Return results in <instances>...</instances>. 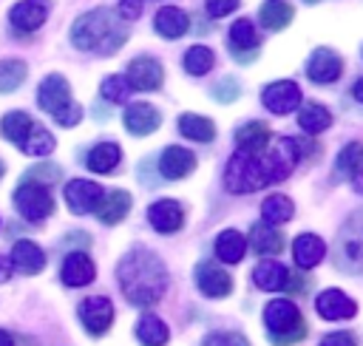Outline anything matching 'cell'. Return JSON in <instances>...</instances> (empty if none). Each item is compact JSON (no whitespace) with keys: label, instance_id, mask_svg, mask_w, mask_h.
Wrapping results in <instances>:
<instances>
[{"label":"cell","instance_id":"cell-1","mask_svg":"<svg viewBox=\"0 0 363 346\" xmlns=\"http://www.w3.org/2000/svg\"><path fill=\"white\" fill-rule=\"evenodd\" d=\"M116 281H119V289H122L128 303L153 306L167 292V281L170 278H167L164 261L156 252H150L145 247H133L119 258Z\"/></svg>","mask_w":363,"mask_h":346},{"label":"cell","instance_id":"cell-2","mask_svg":"<svg viewBox=\"0 0 363 346\" xmlns=\"http://www.w3.org/2000/svg\"><path fill=\"white\" fill-rule=\"evenodd\" d=\"M128 40V26L111 11V9H91L77 17L71 26V43L82 51H96V54H113L125 45Z\"/></svg>","mask_w":363,"mask_h":346},{"label":"cell","instance_id":"cell-3","mask_svg":"<svg viewBox=\"0 0 363 346\" xmlns=\"http://www.w3.org/2000/svg\"><path fill=\"white\" fill-rule=\"evenodd\" d=\"M267 184H272V176H269V167H267V159H264V150L261 153H244V150H235L224 167V187L235 196H244V193H255V190H264Z\"/></svg>","mask_w":363,"mask_h":346},{"label":"cell","instance_id":"cell-4","mask_svg":"<svg viewBox=\"0 0 363 346\" xmlns=\"http://www.w3.org/2000/svg\"><path fill=\"white\" fill-rule=\"evenodd\" d=\"M264 326L269 332L272 346H292L306 337V323H303L298 306L286 298H275L264 306Z\"/></svg>","mask_w":363,"mask_h":346},{"label":"cell","instance_id":"cell-5","mask_svg":"<svg viewBox=\"0 0 363 346\" xmlns=\"http://www.w3.org/2000/svg\"><path fill=\"white\" fill-rule=\"evenodd\" d=\"M37 105L51 113L62 128H74L82 119V108L71 99V85L62 74H48L37 88Z\"/></svg>","mask_w":363,"mask_h":346},{"label":"cell","instance_id":"cell-6","mask_svg":"<svg viewBox=\"0 0 363 346\" xmlns=\"http://www.w3.org/2000/svg\"><path fill=\"white\" fill-rule=\"evenodd\" d=\"M335 267L349 272V275H357L363 272V207L354 210L340 233H337V247H335Z\"/></svg>","mask_w":363,"mask_h":346},{"label":"cell","instance_id":"cell-7","mask_svg":"<svg viewBox=\"0 0 363 346\" xmlns=\"http://www.w3.org/2000/svg\"><path fill=\"white\" fill-rule=\"evenodd\" d=\"M14 207L17 213L26 218V221H43L54 213V196L48 193L45 184H37V182H23L17 190H14Z\"/></svg>","mask_w":363,"mask_h":346},{"label":"cell","instance_id":"cell-8","mask_svg":"<svg viewBox=\"0 0 363 346\" xmlns=\"http://www.w3.org/2000/svg\"><path fill=\"white\" fill-rule=\"evenodd\" d=\"M79 323H82L85 332L94 335V337L105 335V332L111 329V323H113V303H111V298H105V295H91V298H85V301L79 303Z\"/></svg>","mask_w":363,"mask_h":346},{"label":"cell","instance_id":"cell-9","mask_svg":"<svg viewBox=\"0 0 363 346\" xmlns=\"http://www.w3.org/2000/svg\"><path fill=\"white\" fill-rule=\"evenodd\" d=\"M125 77H128L133 91H159L162 82H164V68H162V62L156 57L142 54V57H133L128 62V74Z\"/></svg>","mask_w":363,"mask_h":346},{"label":"cell","instance_id":"cell-10","mask_svg":"<svg viewBox=\"0 0 363 346\" xmlns=\"http://www.w3.org/2000/svg\"><path fill=\"white\" fill-rule=\"evenodd\" d=\"M261 102L269 113H292L298 105H301V88L298 82L292 79H278V82H269L264 91H261Z\"/></svg>","mask_w":363,"mask_h":346},{"label":"cell","instance_id":"cell-11","mask_svg":"<svg viewBox=\"0 0 363 346\" xmlns=\"http://www.w3.org/2000/svg\"><path fill=\"white\" fill-rule=\"evenodd\" d=\"M196 286L204 298H227L233 292V275L213 261L196 264Z\"/></svg>","mask_w":363,"mask_h":346},{"label":"cell","instance_id":"cell-12","mask_svg":"<svg viewBox=\"0 0 363 346\" xmlns=\"http://www.w3.org/2000/svg\"><path fill=\"white\" fill-rule=\"evenodd\" d=\"M340 74H343V60H340L337 51L320 45V48H315V51L309 54V60H306V77H309L312 82L329 85V82H335Z\"/></svg>","mask_w":363,"mask_h":346},{"label":"cell","instance_id":"cell-13","mask_svg":"<svg viewBox=\"0 0 363 346\" xmlns=\"http://www.w3.org/2000/svg\"><path fill=\"white\" fill-rule=\"evenodd\" d=\"M99 199H102V187L96 182H91V179H71L65 184V204L77 216L94 213Z\"/></svg>","mask_w":363,"mask_h":346},{"label":"cell","instance_id":"cell-14","mask_svg":"<svg viewBox=\"0 0 363 346\" xmlns=\"http://www.w3.org/2000/svg\"><path fill=\"white\" fill-rule=\"evenodd\" d=\"M147 221L156 233L170 235V233H179L184 227V210L176 199H159L147 207Z\"/></svg>","mask_w":363,"mask_h":346},{"label":"cell","instance_id":"cell-15","mask_svg":"<svg viewBox=\"0 0 363 346\" xmlns=\"http://www.w3.org/2000/svg\"><path fill=\"white\" fill-rule=\"evenodd\" d=\"M315 309L323 320H349L357 315V303L343 292V289H323L318 298H315Z\"/></svg>","mask_w":363,"mask_h":346},{"label":"cell","instance_id":"cell-16","mask_svg":"<svg viewBox=\"0 0 363 346\" xmlns=\"http://www.w3.org/2000/svg\"><path fill=\"white\" fill-rule=\"evenodd\" d=\"M48 11H51V3L48 0H20V3L11 6L9 20H11V26L20 34H28V31H37L45 23Z\"/></svg>","mask_w":363,"mask_h":346},{"label":"cell","instance_id":"cell-17","mask_svg":"<svg viewBox=\"0 0 363 346\" xmlns=\"http://www.w3.org/2000/svg\"><path fill=\"white\" fill-rule=\"evenodd\" d=\"M196 170V156L182 145H167L159 156V173L170 182H179Z\"/></svg>","mask_w":363,"mask_h":346},{"label":"cell","instance_id":"cell-18","mask_svg":"<svg viewBox=\"0 0 363 346\" xmlns=\"http://www.w3.org/2000/svg\"><path fill=\"white\" fill-rule=\"evenodd\" d=\"M230 48H233V57L241 60V62L255 60V54H258V31H255L250 17H241V20H235L230 26Z\"/></svg>","mask_w":363,"mask_h":346},{"label":"cell","instance_id":"cell-19","mask_svg":"<svg viewBox=\"0 0 363 346\" xmlns=\"http://www.w3.org/2000/svg\"><path fill=\"white\" fill-rule=\"evenodd\" d=\"M122 122H125L128 133H133V136H147V133H153V130L162 125V113H159L150 102H133V105L125 108Z\"/></svg>","mask_w":363,"mask_h":346},{"label":"cell","instance_id":"cell-20","mask_svg":"<svg viewBox=\"0 0 363 346\" xmlns=\"http://www.w3.org/2000/svg\"><path fill=\"white\" fill-rule=\"evenodd\" d=\"M323 255H326V244H323V238L315 235V233H301V235L295 238V244H292V258H295V267H298V269H312V267H318V264L323 261Z\"/></svg>","mask_w":363,"mask_h":346},{"label":"cell","instance_id":"cell-21","mask_svg":"<svg viewBox=\"0 0 363 346\" xmlns=\"http://www.w3.org/2000/svg\"><path fill=\"white\" fill-rule=\"evenodd\" d=\"M60 278H62L65 286H88L96 278V267H94V261L85 252H71L62 261Z\"/></svg>","mask_w":363,"mask_h":346},{"label":"cell","instance_id":"cell-22","mask_svg":"<svg viewBox=\"0 0 363 346\" xmlns=\"http://www.w3.org/2000/svg\"><path fill=\"white\" fill-rule=\"evenodd\" d=\"M247 247L258 255H278L284 250V235L281 230H275V224H267V221H255L250 227V238H247Z\"/></svg>","mask_w":363,"mask_h":346},{"label":"cell","instance_id":"cell-23","mask_svg":"<svg viewBox=\"0 0 363 346\" xmlns=\"http://www.w3.org/2000/svg\"><path fill=\"white\" fill-rule=\"evenodd\" d=\"M96 218L102 224H119L128 213H130V193L128 190H111V193H102L99 204H96Z\"/></svg>","mask_w":363,"mask_h":346},{"label":"cell","instance_id":"cell-24","mask_svg":"<svg viewBox=\"0 0 363 346\" xmlns=\"http://www.w3.org/2000/svg\"><path fill=\"white\" fill-rule=\"evenodd\" d=\"M11 267L20 269L23 275H37L45 267V252L34 241H26L23 238V241H17L11 247Z\"/></svg>","mask_w":363,"mask_h":346},{"label":"cell","instance_id":"cell-25","mask_svg":"<svg viewBox=\"0 0 363 346\" xmlns=\"http://www.w3.org/2000/svg\"><path fill=\"white\" fill-rule=\"evenodd\" d=\"M286 275H289V269L284 264H278L272 258H261L252 269V284L264 292H281L286 284Z\"/></svg>","mask_w":363,"mask_h":346},{"label":"cell","instance_id":"cell-26","mask_svg":"<svg viewBox=\"0 0 363 346\" xmlns=\"http://www.w3.org/2000/svg\"><path fill=\"white\" fill-rule=\"evenodd\" d=\"M187 26H190V17L179 9V6H162L153 17V28L156 34L167 37V40H176L182 34H187Z\"/></svg>","mask_w":363,"mask_h":346},{"label":"cell","instance_id":"cell-27","mask_svg":"<svg viewBox=\"0 0 363 346\" xmlns=\"http://www.w3.org/2000/svg\"><path fill=\"white\" fill-rule=\"evenodd\" d=\"M269 139H272L269 125H267V122H258V119L244 122V125L235 130V145H238V150H244V153H261V150L269 145Z\"/></svg>","mask_w":363,"mask_h":346},{"label":"cell","instance_id":"cell-28","mask_svg":"<svg viewBox=\"0 0 363 346\" xmlns=\"http://www.w3.org/2000/svg\"><path fill=\"white\" fill-rule=\"evenodd\" d=\"M335 173L346 182H357L363 176V145L360 142H349L340 147L335 159Z\"/></svg>","mask_w":363,"mask_h":346},{"label":"cell","instance_id":"cell-29","mask_svg":"<svg viewBox=\"0 0 363 346\" xmlns=\"http://www.w3.org/2000/svg\"><path fill=\"white\" fill-rule=\"evenodd\" d=\"M213 247H216V258L221 264H238L247 255V238L238 230H221Z\"/></svg>","mask_w":363,"mask_h":346},{"label":"cell","instance_id":"cell-30","mask_svg":"<svg viewBox=\"0 0 363 346\" xmlns=\"http://www.w3.org/2000/svg\"><path fill=\"white\" fill-rule=\"evenodd\" d=\"M119 162H122V147L116 142H99V145H94L91 153H88V159H85L88 170H94V173H111Z\"/></svg>","mask_w":363,"mask_h":346},{"label":"cell","instance_id":"cell-31","mask_svg":"<svg viewBox=\"0 0 363 346\" xmlns=\"http://www.w3.org/2000/svg\"><path fill=\"white\" fill-rule=\"evenodd\" d=\"M176 125H179V133H182L184 139H193V142H213V139H216V125H213V119H207V116L182 113Z\"/></svg>","mask_w":363,"mask_h":346},{"label":"cell","instance_id":"cell-32","mask_svg":"<svg viewBox=\"0 0 363 346\" xmlns=\"http://www.w3.org/2000/svg\"><path fill=\"white\" fill-rule=\"evenodd\" d=\"M17 147H20L23 153H28V156H48V153L57 147V139H54V133H51L48 128L31 122L28 133L23 136V142H20Z\"/></svg>","mask_w":363,"mask_h":346},{"label":"cell","instance_id":"cell-33","mask_svg":"<svg viewBox=\"0 0 363 346\" xmlns=\"http://www.w3.org/2000/svg\"><path fill=\"white\" fill-rule=\"evenodd\" d=\"M295 216V204L284 193H272L261 201V221L267 224H286Z\"/></svg>","mask_w":363,"mask_h":346},{"label":"cell","instance_id":"cell-34","mask_svg":"<svg viewBox=\"0 0 363 346\" xmlns=\"http://www.w3.org/2000/svg\"><path fill=\"white\" fill-rule=\"evenodd\" d=\"M292 17H295V11H292V6H289L286 0H267V3L261 6V11H258L261 26L269 28V31L286 28V26L292 23Z\"/></svg>","mask_w":363,"mask_h":346},{"label":"cell","instance_id":"cell-35","mask_svg":"<svg viewBox=\"0 0 363 346\" xmlns=\"http://www.w3.org/2000/svg\"><path fill=\"white\" fill-rule=\"evenodd\" d=\"M136 337L145 346H164L170 337V329L159 315H142L136 323Z\"/></svg>","mask_w":363,"mask_h":346},{"label":"cell","instance_id":"cell-36","mask_svg":"<svg viewBox=\"0 0 363 346\" xmlns=\"http://www.w3.org/2000/svg\"><path fill=\"white\" fill-rule=\"evenodd\" d=\"M298 125H301L306 133L318 136V133H323V130L332 125V113H329V108H326V105L306 102V105L301 108V113H298Z\"/></svg>","mask_w":363,"mask_h":346},{"label":"cell","instance_id":"cell-37","mask_svg":"<svg viewBox=\"0 0 363 346\" xmlns=\"http://www.w3.org/2000/svg\"><path fill=\"white\" fill-rule=\"evenodd\" d=\"M28 68L23 60H0V94H11L23 85Z\"/></svg>","mask_w":363,"mask_h":346},{"label":"cell","instance_id":"cell-38","mask_svg":"<svg viewBox=\"0 0 363 346\" xmlns=\"http://www.w3.org/2000/svg\"><path fill=\"white\" fill-rule=\"evenodd\" d=\"M213 65H216V57H213V51H210L207 45H193V48H187V54H184V71H187L190 77H204Z\"/></svg>","mask_w":363,"mask_h":346},{"label":"cell","instance_id":"cell-39","mask_svg":"<svg viewBox=\"0 0 363 346\" xmlns=\"http://www.w3.org/2000/svg\"><path fill=\"white\" fill-rule=\"evenodd\" d=\"M28 128H31V116H28L26 111H9V113L3 116V122H0L3 136H6L9 142H14V145L23 142V136L28 133Z\"/></svg>","mask_w":363,"mask_h":346},{"label":"cell","instance_id":"cell-40","mask_svg":"<svg viewBox=\"0 0 363 346\" xmlns=\"http://www.w3.org/2000/svg\"><path fill=\"white\" fill-rule=\"evenodd\" d=\"M99 91H102V96L108 99V102H128V96H130V82H128V77H122V74H113V77H105L102 79V85H99Z\"/></svg>","mask_w":363,"mask_h":346},{"label":"cell","instance_id":"cell-41","mask_svg":"<svg viewBox=\"0 0 363 346\" xmlns=\"http://www.w3.org/2000/svg\"><path fill=\"white\" fill-rule=\"evenodd\" d=\"M199 346H250V340L241 332H210Z\"/></svg>","mask_w":363,"mask_h":346},{"label":"cell","instance_id":"cell-42","mask_svg":"<svg viewBox=\"0 0 363 346\" xmlns=\"http://www.w3.org/2000/svg\"><path fill=\"white\" fill-rule=\"evenodd\" d=\"M60 179V167L57 164H48V162H43V164H34L28 173H26V182H37V184H51V182H57Z\"/></svg>","mask_w":363,"mask_h":346},{"label":"cell","instance_id":"cell-43","mask_svg":"<svg viewBox=\"0 0 363 346\" xmlns=\"http://www.w3.org/2000/svg\"><path fill=\"white\" fill-rule=\"evenodd\" d=\"M238 94H241V88H238V79H233V77H224L213 85V99H218V102H233V99H238Z\"/></svg>","mask_w":363,"mask_h":346},{"label":"cell","instance_id":"cell-44","mask_svg":"<svg viewBox=\"0 0 363 346\" xmlns=\"http://www.w3.org/2000/svg\"><path fill=\"white\" fill-rule=\"evenodd\" d=\"M241 6V0H204V9L210 17H227Z\"/></svg>","mask_w":363,"mask_h":346},{"label":"cell","instance_id":"cell-45","mask_svg":"<svg viewBox=\"0 0 363 346\" xmlns=\"http://www.w3.org/2000/svg\"><path fill=\"white\" fill-rule=\"evenodd\" d=\"M320 346H357V340L352 332H329V335H323Z\"/></svg>","mask_w":363,"mask_h":346},{"label":"cell","instance_id":"cell-46","mask_svg":"<svg viewBox=\"0 0 363 346\" xmlns=\"http://www.w3.org/2000/svg\"><path fill=\"white\" fill-rule=\"evenodd\" d=\"M116 14H119L122 20H136V17L142 14V0H119Z\"/></svg>","mask_w":363,"mask_h":346},{"label":"cell","instance_id":"cell-47","mask_svg":"<svg viewBox=\"0 0 363 346\" xmlns=\"http://www.w3.org/2000/svg\"><path fill=\"white\" fill-rule=\"evenodd\" d=\"M284 289H286V292H298V295H301V292L306 289V281H303L301 275H292V272H289V275H286V284H284Z\"/></svg>","mask_w":363,"mask_h":346},{"label":"cell","instance_id":"cell-48","mask_svg":"<svg viewBox=\"0 0 363 346\" xmlns=\"http://www.w3.org/2000/svg\"><path fill=\"white\" fill-rule=\"evenodd\" d=\"M9 278H11V261L0 258V284H6Z\"/></svg>","mask_w":363,"mask_h":346},{"label":"cell","instance_id":"cell-49","mask_svg":"<svg viewBox=\"0 0 363 346\" xmlns=\"http://www.w3.org/2000/svg\"><path fill=\"white\" fill-rule=\"evenodd\" d=\"M352 94H354V99H357V102H363V77H360V79L354 82V88H352Z\"/></svg>","mask_w":363,"mask_h":346},{"label":"cell","instance_id":"cell-50","mask_svg":"<svg viewBox=\"0 0 363 346\" xmlns=\"http://www.w3.org/2000/svg\"><path fill=\"white\" fill-rule=\"evenodd\" d=\"M0 346H14V337L6 329H0Z\"/></svg>","mask_w":363,"mask_h":346},{"label":"cell","instance_id":"cell-51","mask_svg":"<svg viewBox=\"0 0 363 346\" xmlns=\"http://www.w3.org/2000/svg\"><path fill=\"white\" fill-rule=\"evenodd\" d=\"M3 173H6V167H3V162H0V179H3Z\"/></svg>","mask_w":363,"mask_h":346},{"label":"cell","instance_id":"cell-52","mask_svg":"<svg viewBox=\"0 0 363 346\" xmlns=\"http://www.w3.org/2000/svg\"><path fill=\"white\" fill-rule=\"evenodd\" d=\"M306 3H318V0H306Z\"/></svg>","mask_w":363,"mask_h":346}]
</instances>
